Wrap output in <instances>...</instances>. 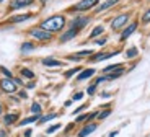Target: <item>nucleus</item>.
Listing matches in <instances>:
<instances>
[{
    "instance_id": "nucleus-24",
    "label": "nucleus",
    "mask_w": 150,
    "mask_h": 137,
    "mask_svg": "<svg viewBox=\"0 0 150 137\" xmlns=\"http://www.w3.org/2000/svg\"><path fill=\"white\" fill-rule=\"evenodd\" d=\"M57 114H47V116H41V118H39V124H42V122H47V121H51V119H54L56 118Z\"/></svg>"
},
{
    "instance_id": "nucleus-42",
    "label": "nucleus",
    "mask_w": 150,
    "mask_h": 137,
    "mask_svg": "<svg viewBox=\"0 0 150 137\" xmlns=\"http://www.w3.org/2000/svg\"><path fill=\"white\" fill-rule=\"evenodd\" d=\"M2 2H4V0H0V4H2Z\"/></svg>"
},
{
    "instance_id": "nucleus-28",
    "label": "nucleus",
    "mask_w": 150,
    "mask_h": 137,
    "mask_svg": "<svg viewBox=\"0 0 150 137\" xmlns=\"http://www.w3.org/2000/svg\"><path fill=\"white\" fill-rule=\"evenodd\" d=\"M88 121V114H80L79 118H75V122H85Z\"/></svg>"
},
{
    "instance_id": "nucleus-35",
    "label": "nucleus",
    "mask_w": 150,
    "mask_h": 137,
    "mask_svg": "<svg viewBox=\"0 0 150 137\" xmlns=\"http://www.w3.org/2000/svg\"><path fill=\"white\" fill-rule=\"evenodd\" d=\"M96 43H98V44H100V46H103V44H105V43H106V39H105V38H101V39H98Z\"/></svg>"
},
{
    "instance_id": "nucleus-21",
    "label": "nucleus",
    "mask_w": 150,
    "mask_h": 137,
    "mask_svg": "<svg viewBox=\"0 0 150 137\" xmlns=\"http://www.w3.org/2000/svg\"><path fill=\"white\" fill-rule=\"evenodd\" d=\"M139 54V51H137V48H131V49H127V52H126V56L129 57V59H132V57H135Z\"/></svg>"
},
{
    "instance_id": "nucleus-31",
    "label": "nucleus",
    "mask_w": 150,
    "mask_h": 137,
    "mask_svg": "<svg viewBox=\"0 0 150 137\" xmlns=\"http://www.w3.org/2000/svg\"><path fill=\"white\" fill-rule=\"evenodd\" d=\"M75 72H79V69H70L69 72H65V78H70L72 75L75 74Z\"/></svg>"
},
{
    "instance_id": "nucleus-22",
    "label": "nucleus",
    "mask_w": 150,
    "mask_h": 137,
    "mask_svg": "<svg viewBox=\"0 0 150 137\" xmlns=\"http://www.w3.org/2000/svg\"><path fill=\"white\" fill-rule=\"evenodd\" d=\"M109 114H111V109H109V108H108V109H105V111L98 113V116H96V118H98V119H101V121H103V119H106V118H108Z\"/></svg>"
},
{
    "instance_id": "nucleus-11",
    "label": "nucleus",
    "mask_w": 150,
    "mask_h": 137,
    "mask_svg": "<svg viewBox=\"0 0 150 137\" xmlns=\"http://www.w3.org/2000/svg\"><path fill=\"white\" fill-rule=\"evenodd\" d=\"M116 54H117L116 51H112V52H106V54H96V56H91V60H93V62H96V60L109 59V57H112V56H116Z\"/></svg>"
},
{
    "instance_id": "nucleus-4",
    "label": "nucleus",
    "mask_w": 150,
    "mask_h": 137,
    "mask_svg": "<svg viewBox=\"0 0 150 137\" xmlns=\"http://www.w3.org/2000/svg\"><path fill=\"white\" fill-rule=\"evenodd\" d=\"M127 20H129V13H122V15L116 16V18L112 20V23H111L112 30H119V28H122V26L127 23Z\"/></svg>"
},
{
    "instance_id": "nucleus-7",
    "label": "nucleus",
    "mask_w": 150,
    "mask_h": 137,
    "mask_svg": "<svg viewBox=\"0 0 150 137\" xmlns=\"http://www.w3.org/2000/svg\"><path fill=\"white\" fill-rule=\"evenodd\" d=\"M135 30H137V23H132V25H129L127 28H126V30H124L122 33H121V41H126L132 33H134Z\"/></svg>"
},
{
    "instance_id": "nucleus-8",
    "label": "nucleus",
    "mask_w": 150,
    "mask_h": 137,
    "mask_svg": "<svg viewBox=\"0 0 150 137\" xmlns=\"http://www.w3.org/2000/svg\"><path fill=\"white\" fill-rule=\"evenodd\" d=\"M90 21V20L88 18H82V16H80V18H75L74 21H72V28H74V30H77L79 31L80 28H83V26L86 25V23Z\"/></svg>"
},
{
    "instance_id": "nucleus-37",
    "label": "nucleus",
    "mask_w": 150,
    "mask_h": 137,
    "mask_svg": "<svg viewBox=\"0 0 150 137\" xmlns=\"http://www.w3.org/2000/svg\"><path fill=\"white\" fill-rule=\"evenodd\" d=\"M20 97H21V98H28V93L26 92H20Z\"/></svg>"
},
{
    "instance_id": "nucleus-30",
    "label": "nucleus",
    "mask_w": 150,
    "mask_h": 137,
    "mask_svg": "<svg viewBox=\"0 0 150 137\" xmlns=\"http://www.w3.org/2000/svg\"><path fill=\"white\" fill-rule=\"evenodd\" d=\"M95 90H96V85L93 83V85H90L88 88H86V93H88V95L91 97V95H95Z\"/></svg>"
},
{
    "instance_id": "nucleus-25",
    "label": "nucleus",
    "mask_w": 150,
    "mask_h": 137,
    "mask_svg": "<svg viewBox=\"0 0 150 137\" xmlns=\"http://www.w3.org/2000/svg\"><path fill=\"white\" fill-rule=\"evenodd\" d=\"M59 129H60V124L57 122V124H54V126L47 127V129H46V134H54L56 131H59Z\"/></svg>"
},
{
    "instance_id": "nucleus-36",
    "label": "nucleus",
    "mask_w": 150,
    "mask_h": 137,
    "mask_svg": "<svg viewBox=\"0 0 150 137\" xmlns=\"http://www.w3.org/2000/svg\"><path fill=\"white\" fill-rule=\"evenodd\" d=\"M25 137H31V129H26V131H25Z\"/></svg>"
},
{
    "instance_id": "nucleus-1",
    "label": "nucleus",
    "mask_w": 150,
    "mask_h": 137,
    "mask_svg": "<svg viewBox=\"0 0 150 137\" xmlns=\"http://www.w3.org/2000/svg\"><path fill=\"white\" fill-rule=\"evenodd\" d=\"M64 26H65V18L62 15H56V16L47 18L46 21H42L41 28L49 31V33H56V31H60Z\"/></svg>"
},
{
    "instance_id": "nucleus-6",
    "label": "nucleus",
    "mask_w": 150,
    "mask_h": 137,
    "mask_svg": "<svg viewBox=\"0 0 150 137\" xmlns=\"http://www.w3.org/2000/svg\"><path fill=\"white\" fill-rule=\"evenodd\" d=\"M96 127H98V124H95V122H88L86 126L82 127V131L79 132V136H77V137H88L91 132L96 131Z\"/></svg>"
},
{
    "instance_id": "nucleus-41",
    "label": "nucleus",
    "mask_w": 150,
    "mask_h": 137,
    "mask_svg": "<svg viewBox=\"0 0 150 137\" xmlns=\"http://www.w3.org/2000/svg\"><path fill=\"white\" fill-rule=\"evenodd\" d=\"M41 2H42V4H46V2H47V0H41Z\"/></svg>"
},
{
    "instance_id": "nucleus-32",
    "label": "nucleus",
    "mask_w": 150,
    "mask_h": 137,
    "mask_svg": "<svg viewBox=\"0 0 150 137\" xmlns=\"http://www.w3.org/2000/svg\"><path fill=\"white\" fill-rule=\"evenodd\" d=\"M0 72H2V74H5V75H7V78H11V74H10V72L7 70V69H5V67H0Z\"/></svg>"
},
{
    "instance_id": "nucleus-27",
    "label": "nucleus",
    "mask_w": 150,
    "mask_h": 137,
    "mask_svg": "<svg viewBox=\"0 0 150 137\" xmlns=\"http://www.w3.org/2000/svg\"><path fill=\"white\" fill-rule=\"evenodd\" d=\"M21 75H25V77H28V78H34V74L30 69H21Z\"/></svg>"
},
{
    "instance_id": "nucleus-23",
    "label": "nucleus",
    "mask_w": 150,
    "mask_h": 137,
    "mask_svg": "<svg viewBox=\"0 0 150 137\" xmlns=\"http://www.w3.org/2000/svg\"><path fill=\"white\" fill-rule=\"evenodd\" d=\"M31 113H33V114H41V104L33 103V106H31Z\"/></svg>"
},
{
    "instance_id": "nucleus-5",
    "label": "nucleus",
    "mask_w": 150,
    "mask_h": 137,
    "mask_svg": "<svg viewBox=\"0 0 150 137\" xmlns=\"http://www.w3.org/2000/svg\"><path fill=\"white\" fill-rule=\"evenodd\" d=\"M100 0H82V2H79V4L74 7V10H79V11H83V10H90L91 7H95V5L98 4Z\"/></svg>"
},
{
    "instance_id": "nucleus-10",
    "label": "nucleus",
    "mask_w": 150,
    "mask_h": 137,
    "mask_svg": "<svg viewBox=\"0 0 150 137\" xmlns=\"http://www.w3.org/2000/svg\"><path fill=\"white\" fill-rule=\"evenodd\" d=\"M42 65H46V67H59V65H62V62L52 59V57H46V59H42Z\"/></svg>"
},
{
    "instance_id": "nucleus-40",
    "label": "nucleus",
    "mask_w": 150,
    "mask_h": 137,
    "mask_svg": "<svg viewBox=\"0 0 150 137\" xmlns=\"http://www.w3.org/2000/svg\"><path fill=\"white\" fill-rule=\"evenodd\" d=\"M2 113H4V108H2V104H0V114H2Z\"/></svg>"
},
{
    "instance_id": "nucleus-3",
    "label": "nucleus",
    "mask_w": 150,
    "mask_h": 137,
    "mask_svg": "<svg viewBox=\"0 0 150 137\" xmlns=\"http://www.w3.org/2000/svg\"><path fill=\"white\" fill-rule=\"evenodd\" d=\"M31 36H34L36 39H41V41H47L52 38V33L42 30V28H36V30H31Z\"/></svg>"
},
{
    "instance_id": "nucleus-19",
    "label": "nucleus",
    "mask_w": 150,
    "mask_h": 137,
    "mask_svg": "<svg viewBox=\"0 0 150 137\" xmlns=\"http://www.w3.org/2000/svg\"><path fill=\"white\" fill-rule=\"evenodd\" d=\"M31 18V15H20V16H13L11 18V23H20V21H25V20Z\"/></svg>"
},
{
    "instance_id": "nucleus-17",
    "label": "nucleus",
    "mask_w": 150,
    "mask_h": 137,
    "mask_svg": "<svg viewBox=\"0 0 150 137\" xmlns=\"http://www.w3.org/2000/svg\"><path fill=\"white\" fill-rule=\"evenodd\" d=\"M75 36H77V30H74V28H72V30H69L67 33H64L62 36H60V41H62V43H65V41L72 39V38H75Z\"/></svg>"
},
{
    "instance_id": "nucleus-39",
    "label": "nucleus",
    "mask_w": 150,
    "mask_h": 137,
    "mask_svg": "<svg viewBox=\"0 0 150 137\" xmlns=\"http://www.w3.org/2000/svg\"><path fill=\"white\" fill-rule=\"evenodd\" d=\"M109 97H111L109 93H101V98H109Z\"/></svg>"
},
{
    "instance_id": "nucleus-33",
    "label": "nucleus",
    "mask_w": 150,
    "mask_h": 137,
    "mask_svg": "<svg viewBox=\"0 0 150 137\" xmlns=\"http://www.w3.org/2000/svg\"><path fill=\"white\" fill-rule=\"evenodd\" d=\"M82 98H83V93L80 92V93H75V95H74V98H72V100H75V101H79V100H82Z\"/></svg>"
},
{
    "instance_id": "nucleus-14",
    "label": "nucleus",
    "mask_w": 150,
    "mask_h": 137,
    "mask_svg": "<svg viewBox=\"0 0 150 137\" xmlns=\"http://www.w3.org/2000/svg\"><path fill=\"white\" fill-rule=\"evenodd\" d=\"M33 0H13L11 2V8H21V7H26V5H31Z\"/></svg>"
},
{
    "instance_id": "nucleus-20",
    "label": "nucleus",
    "mask_w": 150,
    "mask_h": 137,
    "mask_svg": "<svg viewBox=\"0 0 150 137\" xmlns=\"http://www.w3.org/2000/svg\"><path fill=\"white\" fill-rule=\"evenodd\" d=\"M34 49V44H31V43H23L21 44V52H30Z\"/></svg>"
},
{
    "instance_id": "nucleus-16",
    "label": "nucleus",
    "mask_w": 150,
    "mask_h": 137,
    "mask_svg": "<svg viewBox=\"0 0 150 137\" xmlns=\"http://www.w3.org/2000/svg\"><path fill=\"white\" fill-rule=\"evenodd\" d=\"M16 119H18V114H5L4 116V122L7 124V126H11V124H15L16 122Z\"/></svg>"
},
{
    "instance_id": "nucleus-9",
    "label": "nucleus",
    "mask_w": 150,
    "mask_h": 137,
    "mask_svg": "<svg viewBox=\"0 0 150 137\" xmlns=\"http://www.w3.org/2000/svg\"><path fill=\"white\" fill-rule=\"evenodd\" d=\"M39 118H41V114H33V116H30V118H26V119H21L18 124L20 126H28V124H33V122L39 121Z\"/></svg>"
},
{
    "instance_id": "nucleus-38",
    "label": "nucleus",
    "mask_w": 150,
    "mask_h": 137,
    "mask_svg": "<svg viewBox=\"0 0 150 137\" xmlns=\"http://www.w3.org/2000/svg\"><path fill=\"white\" fill-rule=\"evenodd\" d=\"M0 137H8L7 131H0Z\"/></svg>"
},
{
    "instance_id": "nucleus-13",
    "label": "nucleus",
    "mask_w": 150,
    "mask_h": 137,
    "mask_svg": "<svg viewBox=\"0 0 150 137\" xmlns=\"http://www.w3.org/2000/svg\"><path fill=\"white\" fill-rule=\"evenodd\" d=\"M119 0H105L100 7L96 8V13H100V11H103V10H106V8H109V7H112L114 4H117Z\"/></svg>"
},
{
    "instance_id": "nucleus-29",
    "label": "nucleus",
    "mask_w": 150,
    "mask_h": 137,
    "mask_svg": "<svg viewBox=\"0 0 150 137\" xmlns=\"http://www.w3.org/2000/svg\"><path fill=\"white\" fill-rule=\"evenodd\" d=\"M142 21H144V23H149V21H150V8L142 15Z\"/></svg>"
},
{
    "instance_id": "nucleus-2",
    "label": "nucleus",
    "mask_w": 150,
    "mask_h": 137,
    "mask_svg": "<svg viewBox=\"0 0 150 137\" xmlns=\"http://www.w3.org/2000/svg\"><path fill=\"white\" fill-rule=\"evenodd\" d=\"M0 88L5 93H15L16 92V83L11 78H2L0 80Z\"/></svg>"
},
{
    "instance_id": "nucleus-34",
    "label": "nucleus",
    "mask_w": 150,
    "mask_h": 137,
    "mask_svg": "<svg viewBox=\"0 0 150 137\" xmlns=\"http://www.w3.org/2000/svg\"><path fill=\"white\" fill-rule=\"evenodd\" d=\"M85 108H86V104H83V106L77 108V109H75V111H74V114H79V113H80V111H83V109H85Z\"/></svg>"
},
{
    "instance_id": "nucleus-18",
    "label": "nucleus",
    "mask_w": 150,
    "mask_h": 137,
    "mask_svg": "<svg viewBox=\"0 0 150 137\" xmlns=\"http://www.w3.org/2000/svg\"><path fill=\"white\" fill-rule=\"evenodd\" d=\"M121 65H122V64H112V65L106 67V69H105V74H111V72L117 70V69H121Z\"/></svg>"
},
{
    "instance_id": "nucleus-15",
    "label": "nucleus",
    "mask_w": 150,
    "mask_h": 137,
    "mask_svg": "<svg viewBox=\"0 0 150 137\" xmlns=\"http://www.w3.org/2000/svg\"><path fill=\"white\" fill-rule=\"evenodd\" d=\"M91 75H95V70H93V69H86V70H82V72H80L77 78H79L80 82H83V80H86V78H90Z\"/></svg>"
},
{
    "instance_id": "nucleus-12",
    "label": "nucleus",
    "mask_w": 150,
    "mask_h": 137,
    "mask_svg": "<svg viewBox=\"0 0 150 137\" xmlns=\"http://www.w3.org/2000/svg\"><path fill=\"white\" fill-rule=\"evenodd\" d=\"M122 74H124V67H121V69H117V70H114V72H111V74L106 75V80H108V82L116 80V78H119Z\"/></svg>"
},
{
    "instance_id": "nucleus-26",
    "label": "nucleus",
    "mask_w": 150,
    "mask_h": 137,
    "mask_svg": "<svg viewBox=\"0 0 150 137\" xmlns=\"http://www.w3.org/2000/svg\"><path fill=\"white\" fill-rule=\"evenodd\" d=\"M103 31H105V28H103V26H96V28H95V30L91 31L90 36H91V38H95V36H98V34H101Z\"/></svg>"
}]
</instances>
